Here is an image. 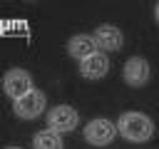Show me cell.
Returning <instances> with one entry per match:
<instances>
[{
  "label": "cell",
  "instance_id": "obj_2",
  "mask_svg": "<svg viewBox=\"0 0 159 149\" xmlns=\"http://www.w3.org/2000/svg\"><path fill=\"white\" fill-rule=\"evenodd\" d=\"M2 87H5V94L17 102V99L25 97L27 92H32V77H30L27 70L12 67V70H7L5 79H2Z\"/></svg>",
  "mask_w": 159,
  "mask_h": 149
},
{
  "label": "cell",
  "instance_id": "obj_8",
  "mask_svg": "<svg viewBox=\"0 0 159 149\" xmlns=\"http://www.w3.org/2000/svg\"><path fill=\"white\" fill-rule=\"evenodd\" d=\"M92 37H94V42L102 52H114V50L122 47V32L114 25H99Z\"/></svg>",
  "mask_w": 159,
  "mask_h": 149
},
{
  "label": "cell",
  "instance_id": "obj_12",
  "mask_svg": "<svg viewBox=\"0 0 159 149\" xmlns=\"http://www.w3.org/2000/svg\"><path fill=\"white\" fill-rule=\"evenodd\" d=\"M7 149H20V147H7Z\"/></svg>",
  "mask_w": 159,
  "mask_h": 149
},
{
  "label": "cell",
  "instance_id": "obj_1",
  "mask_svg": "<svg viewBox=\"0 0 159 149\" xmlns=\"http://www.w3.org/2000/svg\"><path fill=\"white\" fill-rule=\"evenodd\" d=\"M119 134L129 142H147L152 134H154V124L147 114L142 112H127L119 117Z\"/></svg>",
  "mask_w": 159,
  "mask_h": 149
},
{
  "label": "cell",
  "instance_id": "obj_3",
  "mask_svg": "<svg viewBox=\"0 0 159 149\" xmlns=\"http://www.w3.org/2000/svg\"><path fill=\"white\" fill-rule=\"evenodd\" d=\"M77 122H80L77 112H75L72 107H67V104H57V107H52V109L47 112V124H50V129L57 132V134L72 132V129L77 127Z\"/></svg>",
  "mask_w": 159,
  "mask_h": 149
},
{
  "label": "cell",
  "instance_id": "obj_7",
  "mask_svg": "<svg viewBox=\"0 0 159 149\" xmlns=\"http://www.w3.org/2000/svg\"><path fill=\"white\" fill-rule=\"evenodd\" d=\"M80 72H82V77H87V79H99V77H104V74L109 72V57L97 50V52L89 55L84 62H80Z\"/></svg>",
  "mask_w": 159,
  "mask_h": 149
},
{
  "label": "cell",
  "instance_id": "obj_5",
  "mask_svg": "<svg viewBox=\"0 0 159 149\" xmlns=\"http://www.w3.org/2000/svg\"><path fill=\"white\" fill-rule=\"evenodd\" d=\"M12 109H15V114H17L20 119H35V117L45 109V94H42L40 89H32V92H27L25 97H20V99L12 104Z\"/></svg>",
  "mask_w": 159,
  "mask_h": 149
},
{
  "label": "cell",
  "instance_id": "obj_11",
  "mask_svg": "<svg viewBox=\"0 0 159 149\" xmlns=\"http://www.w3.org/2000/svg\"><path fill=\"white\" fill-rule=\"evenodd\" d=\"M154 15H157V20H159V5H157V10H154Z\"/></svg>",
  "mask_w": 159,
  "mask_h": 149
},
{
  "label": "cell",
  "instance_id": "obj_6",
  "mask_svg": "<svg viewBox=\"0 0 159 149\" xmlns=\"http://www.w3.org/2000/svg\"><path fill=\"white\" fill-rule=\"evenodd\" d=\"M122 74H124L127 84H132V87H144V84L149 82V62H147L144 57H132V60H127Z\"/></svg>",
  "mask_w": 159,
  "mask_h": 149
},
{
  "label": "cell",
  "instance_id": "obj_9",
  "mask_svg": "<svg viewBox=\"0 0 159 149\" xmlns=\"http://www.w3.org/2000/svg\"><path fill=\"white\" fill-rule=\"evenodd\" d=\"M67 52H70L75 60L84 62L89 55H94V52H97V42H94V37H92V35H75V37L67 42Z\"/></svg>",
  "mask_w": 159,
  "mask_h": 149
},
{
  "label": "cell",
  "instance_id": "obj_4",
  "mask_svg": "<svg viewBox=\"0 0 159 149\" xmlns=\"http://www.w3.org/2000/svg\"><path fill=\"white\" fill-rule=\"evenodd\" d=\"M117 134V127L109 122V119H92L87 127H84V139L94 147H107Z\"/></svg>",
  "mask_w": 159,
  "mask_h": 149
},
{
  "label": "cell",
  "instance_id": "obj_10",
  "mask_svg": "<svg viewBox=\"0 0 159 149\" xmlns=\"http://www.w3.org/2000/svg\"><path fill=\"white\" fill-rule=\"evenodd\" d=\"M32 147L35 149H62V139L57 132L52 129H42L32 137Z\"/></svg>",
  "mask_w": 159,
  "mask_h": 149
}]
</instances>
